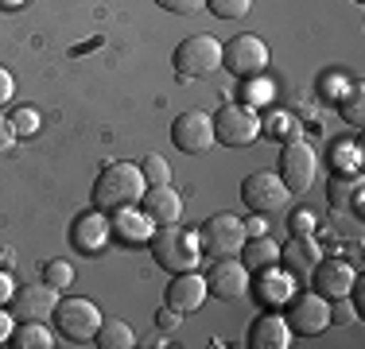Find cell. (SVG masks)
Wrapping results in <instances>:
<instances>
[{
  "mask_svg": "<svg viewBox=\"0 0 365 349\" xmlns=\"http://www.w3.org/2000/svg\"><path fill=\"white\" fill-rule=\"evenodd\" d=\"M12 291H16L12 276H8V268H0V303H4V307H8V299H12Z\"/></svg>",
  "mask_w": 365,
  "mask_h": 349,
  "instance_id": "obj_39",
  "label": "cell"
},
{
  "mask_svg": "<svg viewBox=\"0 0 365 349\" xmlns=\"http://www.w3.org/2000/svg\"><path fill=\"white\" fill-rule=\"evenodd\" d=\"M140 171H144V182H148V187H168V182H171V167H168V160H163L160 152H155V155H144Z\"/></svg>",
  "mask_w": 365,
  "mask_h": 349,
  "instance_id": "obj_27",
  "label": "cell"
},
{
  "mask_svg": "<svg viewBox=\"0 0 365 349\" xmlns=\"http://www.w3.org/2000/svg\"><path fill=\"white\" fill-rule=\"evenodd\" d=\"M342 117H346V125H354V128L365 125V93H361V90H350V93H346Z\"/></svg>",
  "mask_w": 365,
  "mask_h": 349,
  "instance_id": "obj_31",
  "label": "cell"
},
{
  "mask_svg": "<svg viewBox=\"0 0 365 349\" xmlns=\"http://www.w3.org/2000/svg\"><path fill=\"white\" fill-rule=\"evenodd\" d=\"M354 318H358L354 303H346V299H330V326H350Z\"/></svg>",
  "mask_w": 365,
  "mask_h": 349,
  "instance_id": "obj_33",
  "label": "cell"
},
{
  "mask_svg": "<svg viewBox=\"0 0 365 349\" xmlns=\"http://www.w3.org/2000/svg\"><path fill=\"white\" fill-rule=\"evenodd\" d=\"M330 209H334L338 217H365V187L358 174H334L330 179Z\"/></svg>",
  "mask_w": 365,
  "mask_h": 349,
  "instance_id": "obj_19",
  "label": "cell"
},
{
  "mask_svg": "<svg viewBox=\"0 0 365 349\" xmlns=\"http://www.w3.org/2000/svg\"><path fill=\"white\" fill-rule=\"evenodd\" d=\"M93 345H101V349H133L136 345V334H133V326H128V322H120V318H101Z\"/></svg>",
  "mask_w": 365,
  "mask_h": 349,
  "instance_id": "obj_24",
  "label": "cell"
},
{
  "mask_svg": "<svg viewBox=\"0 0 365 349\" xmlns=\"http://www.w3.org/2000/svg\"><path fill=\"white\" fill-rule=\"evenodd\" d=\"M206 291L222 303H237L253 291V272L233 256H218L210 264V272H206Z\"/></svg>",
  "mask_w": 365,
  "mask_h": 349,
  "instance_id": "obj_9",
  "label": "cell"
},
{
  "mask_svg": "<svg viewBox=\"0 0 365 349\" xmlns=\"http://www.w3.org/2000/svg\"><path fill=\"white\" fill-rule=\"evenodd\" d=\"M260 136H272V140H280V136H299V125L288 117V113H268V120H260Z\"/></svg>",
  "mask_w": 365,
  "mask_h": 349,
  "instance_id": "obj_26",
  "label": "cell"
},
{
  "mask_svg": "<svg viewBox=\"0 0 365 349\" xmlns=\"http://www.w3.org/2000/svg\"><path fill=\"white\" fill-rule=\"evenodd\" d=\"M206 8H210L218 20H241V16H249L253 0H206Z\"/></svg>",
  "mask_w": 365,
  "mask_h": 349,
  "instance_id": "obj_29",
  "label": "cell"
},
{
  "mask_svg": "<svg viewBox=\"0 0 365 349\" xmlns=\"http://www.w3.org/2000/svg\"><path fill=\"white\" fill-rule=\"evenodd\" d=\"M222 66L230 70L233 78H257L264 74L268 66V43L257 39V35H233L230 43H222Z\"/></svg>",
  "mask_w": 365,
  "mask_h": 349,
  "instance_id": "obj_8",
  "label": "cell"
},
{
  "mask_svg": "<svg viewBox=\"0 0 365 349\" xmlns=\"http://www.w3.org/2000/svg\"><path fill=\"white\" fill-rule=\"evenodd\" d=\"M358 4H361V0H358Z\"/></svg>",
  "mask_w": 365,
  "mask_h": 349,
  "instance_id": "obj_42",
  "label": "cell"
},
{
  "mask_svg": "<svg viewBox=\"0 0 365 349\" xmlns=\"http://www.w3.org/2000/svg\"><path fill=\"white\" fill-rule=\"evenodd\" d=\"M179 78H206L222 66V43L214 35H187L171 55Z\"/></svg>",
  "mask_w": 365,
  "mask_h": 349,
  "instance_id": "obj_6",
  "label": "cell"
},
{
  "mask_svg": "<svg viewBox=\"0 0 365 349\" xmlns=\"http://www.w3.org/2000/svg\"><path fill=\"white\" fill-rule=\"evenodd\" d=\"M140 209L152 225H175L182 217V194L171 182L168 187H148L144 198H140Z\"/></svg>",
  "mask_w": 365,
  "mask_h": 349,
  "instance_id": "obj_18",
  "label": "cell"
},
{
  "mask_svg": "<svg viewBox=\"0 0 365 349\" xmlns=\"http://www.w3.org/2000/svg\"><path fill=\"white\" fill-rule=\"evenodd\" d=\"M292 287H295V279L288 272H276V264H272V268H260V279L253 283V291L260 295L264 307H276V303L292 299Z\"/></svg>",
  "mask_w": 365,
  "mask_h": 349,
  "instance_id": "obj_21",
  "label": "cell"
},
{
  "mask_svg": "<svg viewBox=\"0 0 365 349\" xmlns=\"http://www.w3.org/2000/svg\"><path fill=\"white\" fill-rule=\"evenodd\" d=\"M319 260H323V252H319L315 241H311V233H307V237H292L280 249V264H284V272H288L295 283H311Z\"/></svg>",
  "mask_w": 365,
  "mask_h": 349,
  "instance_id": "obj_17",
  "label": "cell"
},
{
  "mask_svg": "<svg viewBox=\"0 0 365 349\" xmlns=\"http://www.w3.org/2000/svg\"><path fill=\"white\" fill-rule=\"evenodd\" d=\"M206 276H198L195 268L190 272H175V279L168 283V291H163V307H171L179 314V318H187V314L202 311L206 303Z\"/></svg>",
  "mask_w": 365,
  "mask_h": 349,
  "instance_id": "obj_14",
  "label": "cell"
},
{
  "mask_svg": "<svg viewBox=\"0 0 365 349\" xmlns=\"http://www.w3.org/2000/svg\"><path fill=\"white\" fill-rule=\"evenodd\" d=\"M288 326L292 334H323V330L330 326V299H323L319 291H299L288 299Z\"/></svg>",
  "mask_w": 365,
  "mask_h": 349,
  "instance_id": "obj_11",
  "label": "cell"
},
{
  "mask_svg": "<svg viewBox=\"0 0 365 349\" xmlns=\"http://www.w3.org/2000/svg\"><path fill=\"white\" fill-rule=\"evenodd\" d=\"M148 182H144V171L140 163H106L101 174L93 179V209L101 214H117V209H128V206H140Z\"/></svg>",
  "mask_w": 365,
  "mask_h": 349,
  "instance_id": "obj_1",
  "label": "cell"
},
{
  "mask_svg": "<svg viewBox=\"0 0 365 349\" xmlns=\"http://www.w3.org/2000/svg\"><path fill=\"white\" fill-rule=\"evenodd\" d=\"M12 93H16V82H12V74H8L4 66H0V105L12 101Z\"/></svg>",
  "mask_w": 365,
  "mask_h": 349,
  "instance_id": "obj_38",
  "label": "cell"
},
{
  "mask_svg": "<svg viewBox=\"0 0 365 349\" xmlns=\"http://www.w3.org/2000/svg\"><path fill=\"white\" fill-rule=\"evenodd\" d=\"M28 4V0H0V8H4V12H16V8H24Z\"/></svg>",
  "mask_w": 365,
  "mask_h": 349,
  "instance_id": "obj_41",
  "label": "cell"
},
{
  "mask_svg": "<svg viewBox=\"0 0 365 349\" xmlns=\"http://www.w3.org/2000/svg\"><path fill=\"white\" fill-rule=\"evenodd\" d=\"M8 120H12L16 136H36V132H39V125H43V120H39V113L31 109V105H24V109H16Z\"/></svg>",
  "mask_w": 365,
  "mask_h": 349,
  "instance_id": "obj_30",
  "label": "cell"
},
{
  "mask_svg": "<svg viewBox=\"0 0 365 349\" xmlns=\"http://www.w3.org/2000/svg\"><path fill=\"white\" fill-rule=\"evenodd\" d=\"M175 322H179V314L171 311V307H163V311H160V326H163V330H171Z\"/></svg>",
  "mask_w": 365,
  "mask_h": 349,
  "instance_id": "obj_40",
  "label": "cell"
},
{
  "mask_svg": "<svg viewBox=\"0 0 365 349\" xmlns=\"http://www.w3.org/2000/svg\"><path fill=\"white\" fill-rule=\"evenodd\" d=\"M8 345H12V349H55V334H51V330L43 326V322H36V318H24L20 326L12 330Z\"/></svg>",
  "mask_w": 365,
  "mask_h": 349,
  "instance_id": "obj_23",
  "label": "cell"
},
{
  "mask_svg": "<svg viewBox=\"0 0 365 349\" xmlns=\"http://www.w3.org/2000/svg\"><path fill=\"white\" fill-rule=\"evenodd\" d=\"M284 179V187L292 190V194H303V190H311V182H315L319 174V160H315V147L307 144V140L292 136L288 144H284L280 152V171H276Z\"/></svg>",
  "mask_w": 365,
  "mask_h": 349,
  "instance_id": "obj_7",
  "label": "cell"
},
{
  "mask_svg": "<svg viewBox=\"0 0 365 349\" xmlns=\"http://www.w3.org/2000/svg\"><path fill=\"white\" fill-rule=\"evenodd\" d=\"M43 279H47L51 287H58V291H63V287L74 283V268L66 264L63 256H55V260H47V264H43Z\"/></svg>",
  "mask_w": 365,
  "mask_h": 349,
  "instance_id": "obj_28",
  "label": "cell"
},
{
  "mask_svg": "<svg viewBox=\"0 0 365 349\" xmlns=\"http://www.w3.org/2000/svg\"><path fill=\"white\" fill-rule=\"evenodd\" d=\"M315 225H319V214H315V209H295V214L288 217L292 237H307V233H315Z\"/></svg>",
  "mask_w": 365,
  "mask_h": 349,
  "instance_id": "obj_32",
  "label": "cell"
},
{
  "mask_svg": "<svg viewBox=\"0 0 365 349\" xmlns=\"http://www.w3.org/2000/svg\"><path fill=\"white\" fill-rule=\"evenodd\" d=\"M249 345L253 349H288L292 345V326L284 314H257L249 326Z\"/></svg>",
  "mask_w": 365,
  "mask_h": 349,
  "instance_id": "obj_20",
  "label": "cell"
},
{
  "mask_svg": "<svg viewBox=\"0 0 365 349\" xmlns=\"http://www.w3.org/2000/svg\"><path fill=\"white\" fill-rule=\"evenodd\" d=\"M358 155H361L358 144H342V140H338V144H334V167L338 171H342V167H358Z\"/></svg>",
  "mask_w": 365,
  "mask_h": 349,
  "instance_id": "obj_34",
  "label": "cell"
},
{
  "mask_svg": "<svg viewBox=\"0 0 365 349\" xmlns=\"http://www.w3.org/2000/svg\"><path fill=\"white\" fill-rule=\"evenodd\" d=\"M241 202L249 206V214H280L292 202V190L284 187V179L276 171H253L245 182H241Z\"/></svg>",
  "mask_w": 365,
  "mask_h": 349,
  "instance_id": "obj_5",
  "label": "cell"
},
{
  "mask_svg": "<svg viewBox=\"0 0 365 349\" xmlns=\"http://www.w3.org/2000/svg\"><path fill=\"white\" fill-rule=\"evenodd\" d=\"M55 330H58V338H66V342H74V345H90L93 338H98V326H101V311H98V303L93 299H58V307H55Z\"/></svg>",
  "mask_w": 365,
  "mask_h": 349,
  "instance_id": "obj_3",
  "label": "cell"
},
{
  "mask_svg": "<svg viewBox=\"0 0 365 349\" xmlns=\"http://www.w3.org/2000/svg\"><path fill=\"white\" fill-rule=\"evenodd\" d=\"M171 144L187 155H206L214 147V117L202 109H190L171 125Z\"/></svg>",
  "mask_w": 365,
  "mask_h": 349,
  "instance_id": "obj_12",
  "label": "cell"
},
{
  "mask_svg": "<svg viewBox=\"0 0 365 349\" xmlns=\"http://www.w3.org/2000/svg\"><path fill=\"white\" fill-rule=\"evenodd\" d=\"M148 249H152L155 264L163 268V272H190V268H198V260H202V249H198V233L182 229V225H155L152 237H148Z\"/></svg>",
  "mask_w": 365,
  "mask_h": 349,
  "instance_id": "obj_2",
  "label": "cell"
},
{
  "mask_svg": "<svg viewBox=\"0 0 365 349\" xmlns=\"http://www.w3.org/2000/svg\"><path fill=\"white\" fill-rule=\"evenodd\" d=\"M55 307H58V287H51L47 279H43V283H24V287H16L12 299H8V311H12L20 322H24V318L43 322V318H51V314H55Z\"/></svg>",
  "mask_w": 365,
  "mask_h": 349,
  "instance_id": "obj_13",
  "label": "cell"
},
{
  "mask_svg": "<svg viewBox=\"0 0 365 349\" xmlns=\"http://www.w3.org/2000/svg\"><path fill=\"white\" fill-rule=\"evenodd\" d=\"M354 279H358V272H354L342 256H327V260H319V264H315L311 287H315L323 299H346L350 287H354Z\"/></svg>",
  "mask_w": 365,
  "mask_h": 349,
  "instance_id": "obj_16",
  "label": "cell"
},
{
  "mask_svg": "<svg viewBox=\"0 0 365 349\" xmlns=\"http://www.w3.org/2000/svg\"><path fill=\"white\" fill-rule=\"evenodd\" d=\"M16 140H20V136H16L12 120H8V117H0V155H8V152H12V147H16Z\"/></svg>",
  "mask_w": 365,
  "mask_h": 349,
  "instance_id": "obj_36",
  "label": "cell"
},
{
  "mask_svg": "<svg viewBox=\"0 0 365 349\" xmlns=\"http://www.w3.org/2000/svg\"><path fill=\"white\" fill-rule=\"evenodd\" d=\"M163 12H175V16H195L198 8H206V0H155Z\"/></svg>",
  "mask_w": 365,
  "mask_h": 349,
  "instance_id": "obj_35",
  "label": "cell"
},
{
  "mask_svg": "<svg viewBox=\"0 0 365 349\" xmlns=\"http://www.w3.org/2000/svg\"><path fill=\"white\" fill-rule=\"evenodd\" d=\"M241 264H245L249 272H260V268L280 264V244L268 241L264 233H260V237H245V244H241Z\"/></svg>",
  "mask_w": 365,
  "mask_h": 349,
  "instance_id": "obj_22",
  "label": "cell"
},
{
  "mask_svg": "<svg viewBox=\"0 0 365 349\" xmlns=\"http://www.w3.org/2000/svg\"><path fill=\"white\" fill-rule=\"evenodd\" d=\"M12 330H16V314L0 303V345H8V338H12Z\"/></svg>",
  "mask_w": 365,
  "mask_h": 349,
  "instance_id": "obj_37",
  "label": "cell"
},
{
  "mask_svg": "<svg viewBox=\"0 0 365 349\" xmlns=\"http://www.w3.org/2000/svg\"><path fill=\"white\" fill-rule=\"evenodd\" d=\"M109 237H113V225L101 209H86V214H78L74 225H71V244L82 256H98L109 244Z\"/></svg>",
  "mask_w": 365,
  "mask_h": 349,
  "instance_id": "obj_15",
  "label": "cell"
},
{
  "mask_svg": "<svg viewBox=\"0 0 365 349\" xmlns=\"http://www.w3.org/2000/svg\"><path fill=\"white\" fill-rule=\"evenodd\" d=\"M260 140V117L253 105H222L214 113V144L222 147H249Z\"/></svg>",
  "mask_w": 365,
  "mask_h": 349,
  "instance_id": "obj_4",
  "label": "cell"
},
{
  "mask_svg": "<svg viewBox=\"0 0 365 349\" xmlns=\"http://www.w3.org/2000/svg\"><path fill=\"white\" fill-rule=\"evenodd\" d=\"M155 225L144 217V209H117V222H113V233H120L125 241H148Z\"/></svg>",
  "mask_w": 365,
  "mask_h": 349,
  "instance_id": "obj_25",
  "label": "cell"
},
{
  "mask_svg": "<svg viewBox=\"0 0 365 349\" xmlns=\"http://www.w3.org/2000/svg\"><path fill=\"white\" fill-rule=\"evenodd\" d=\"M245 222H241L237 214H214L202 222V229H198V244L202 249H210L214 256H233V252H241V244H245Z\"/></svg>",
  "mask_w": 365,
  "mask_h": 349,
  "instance_id": "obj_10",
  "label": "cell"
}]
</instances>
